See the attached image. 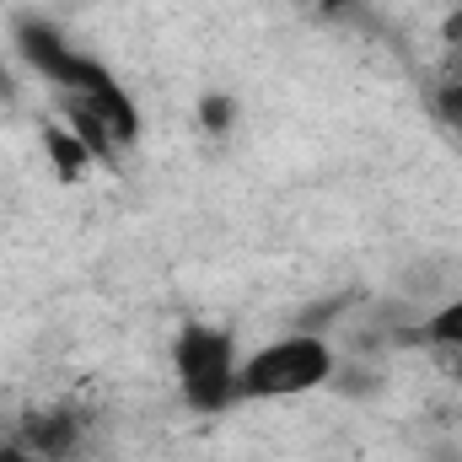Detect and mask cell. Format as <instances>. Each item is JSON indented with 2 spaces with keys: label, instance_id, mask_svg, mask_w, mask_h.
<instances>
[{
  "label": "cell",
  "instance_id": "cell-1",
  "mask_svg": "<svg viewBox=\"0 0 462 462\" xmlns=\"http://www.w3.org/2000/svg\"><path fill=\"white\" fill-rule=\"evenodd\" d=\"M16 49H22V60H27L43 81H54L65 97H81L87 108H97V114L108 118V129L118 134V145H129V140L140 134V108H134V97L114 81V70H108L103 60L76 54V49L60 38V27H49V22H22V27H16Z\"/></svg>",
  "mask_w": 462,
  "mask_h": 462
},
{
  "label": "cell",
  "instance_id": "cell-2",
  "mask_svg": "<svg viewBox=\"0 0 462 462\" xmlns=\"http://www.w3.org/2000/svg\"><path fill=\"white\" fill-rule=\"evenodd\" d=\"M339 376V355L323 334H285L274 345L253 349L236 365V403H274L318 393Z\"/></svg>",
  "mask_w": 462,
  "mask_h": 462
},
{
  "label": "cell",
  "instance_id": "cell-3",
  "mask_svg": "<svg viewBox=\"0 0 462 462\" xmlns=\"http://www.w3.org/2000/svg\"><path fill=\"white\" fill-rule=\"evenodd\" d=\"M236 339L226 328L210 323H189L172 339V371H178V393L189 409L199 414H221L236 403Z\"/></svg>",
  "mask_w": 462,
  "mask_h": 462
},
{
  "label": "cell",
  "instance_id": "cell-4",
  "mask_svg": "<svg viewBox=\"0 0 462 462\" xmlns=\"http://www.w3.org/2000/svg\"><path fill=\"white\" fill-rule=\"evenodd\" d=\"M16 441L32 452L38 462H70L81 452V414L76 409H32L22 425H16Z\"/></svg>",
  "mask_w": 462,
  "mask_h": 462
},
{
  "label": "cell",
  "instance_id": "cell-5",
  "mask_svg": "<svg viewBox=\"0 0 462 462\" xmlns=\"http://www.w3.org/2000/svg\"><path fill=\"white\" fill-rule=\"evenodd\" d=\"M65 124H70V129H76V140L92 151V162H114L118 134L108 129V118L97 114V108H87L81 97H65Z\"/></svg>",
  "mask_w": 462,
  "mask_h": 462
},
{
  "label": "cell",
  "instance_id": "cell-6",
  "mask_svg": "<svg viewBox=\"0 0 462 462\" xmlns=\"http://www.w3.org/2000/svg\"><path fill=\"white\" fill-rule=\"evenodd\" d=\"M43 151H49V167H54L65 183H76V178L92 167V151L76 140L70 124H49V129H43Z\"/></svg>",
  "mask_w": 462,
  "mask_h": 462
},
{
  "label": "cell",
  "instance_id": "cell-7",
  "mask_svg": "<svg viewBox=\"0 0 462 462\" xmlns=\"http://www.w3.org/2000/svg\"><path fill=\"white\" fill-rule=\"evenodd\" d=\"M414 339L430 349H462V296L457 301H447L441 312H430L420 328H414Z\"/></svg>",
  "mask_w": 462,
  "mask_h": 462
},
{
  "label": "cell",
  "instance_id": "cell-8",
  "mask_svg": "<svg viewBox=\"0 0 462 462\" xmlns=\"http://www.w3.org/2000/svg\"><path fill=\"white\" fill-rule=\"evenodd\" d=\"M199 124H205V134H231L236 129V103H231L226 92H205L199 97Z\"/></svg>",
  "mask_w": 462,
  "mask_h": 462
},
{
  "label": "cell",
  "instance_id": "cell-9",
  "mask_svg": "<svg viewBox=\"0 0 462 462\" xmlns=\"http://www.w3.org/2000/svg\"><path fill=\"white\" fill-rule=\"evenodd\" d=\"M436 114L447 118V124H457V129H462V92L452 87V81H447V87L436 92Z\"/></svg>",
  "mask_w": 462,
  "mask_h": 462
},
{
  "label": "cell",
  "instance_id": "cell-10",
  "mask_svg": "<svg viewBox=\"0 0 462 462\" xmlns=\"http://www.w3.org/2000/svg\"><path fill=\"white\" fill-rule=\"evenodd\" d=\"M0 462H38V457H32V452L11 436V441H0Z\"/></svg>",
  "mask_w": 462,
  "mask_h": 462
},
{
  "label": "cell",
  "instance_id": "cell-11",
  "mask_svg": "<svg viewBox=\"0 0 462 462\" xmlns=\"http://www.w3.org/2000/svg\"><path fill=\"white\" fill-rule=\"evenodd\" d=\"M312 5H318L323 16H345V11H349V5H355V0H312Z\"/></svg>",
  "mask_w": 462,
  "mask_h": 462
},
{
  "label": "cell",
  "instance_id": "cell-12",
  "mask_svg": "<svg viewBox=\"0 0 462 462\" xmlns=\"http://www.w3.org/2000/svg\"><path fill=\"white\" fill-rule=\"evenodd\" d=\"M447 43L462 49V11H457V16H447Z\"/></svg>",
  "mask_w": 462,
  "mask_h": 462
},
{
  "label": "cell",
  "instance_id": "cell-13",
  "mask_svg": "<svg viewBox=\"0 0 462 462\" xmlns=\"http://www.w3.org/2000/svg\"><path fill=\"white\" fill-rule=\"evenodd\" d=\"M0 97H5V103L16 97V87H11V76H5V70H0Z\"/></svg>",
  "mask_w": 462,
  "mask_h": 462
},
{
  "label": "cell",
  "instance_id": "cell-14",
  "mask_svg": "<svg viewBox=\"0 0 462 462\" xmlns=\"http://www.w3.org/2000/svg\"><path fill=\"white\" fill-rule=\"evenodd\" d=\"M452 87H457V92H462V70H457V76H452Z\"/></svg>",
  "mask_w": 462,
  "mask_h": 462
}]
</instances>
